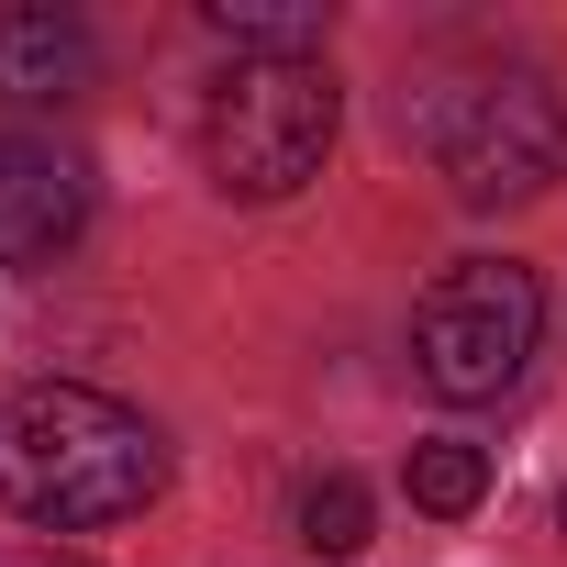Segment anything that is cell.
<instances>
[{"label":"cell","mask_w":567,"mask_h":567,"mask_svg":"<svg viewBox=\"0 0 567 567\" xmlns=\"http://www.w3.org/2000/svg\"><path fill=\"white\" fill-rule=\"evenodd\" d=\"M167 478V445L134 401L90 390V379H23L12 412H0V489H12L23 523L45 534H101L134 523Z\"/></svg>","instance_id":"obj_1"},{"label":"cell","mask_w":567,"mask_h":567,"mask_svg":"<svg viewBox=\"0 0 567 567\" xmlns=\"http://www.w3.org/2000/svg\"><path fill=\"white\" fill-rule=\"evenodd\" d=\"M401 134L445 167V189L467 212L534 200L567 167V101L545 68H467V79H412L401 90Z\"/></svg>","instance_id":"obj_2"},{"label":"cell","mask_w":567,"mask_h":567,"mask_svg":"<svg viewBox=\"0 0 567 567\" xmlns=\"http://www.w3.org/2000/svg\"><path fill=\"white\" fill-rule=\"evenodd\" d=\"M545 357V278L512 267V256H456L434 290L412 301V368L434 401L478 412V401H512Z\"/></svg>","instance_id":"obj_3"},{"label":"cell","mask_w":567,"mask_h":567,"mask_svg":"<svg viewBox=\"0 0 567 567\" xmlns=\"http://www.w3.org/2000/svg\"><path fill=\"white\" fill-rule=\"evenodd\" d=\"M334 156V79L312 68H234L200 112V167L223 200H290Z\"/></svg>","instance_id":"obj_4"},{"label":"cell","mask_w":567,"mask_h":567,"mask_svg":"<svg viewBox=\"0 0 567 567\" xmlns=\"http://www.w3.org/2000/svg\"><path fill=\"white\" fill-rule=\"evenodd\" d=\"M90 223V167L45 134H0V267H45Z\"/></svg>","instance_id":"obj_5"},{"label":"cell","mask_w":567,"mask_h":567,"mask_svg":"<svg viewBox=\"0 0 567 567\" xmlns=\"http://www.w3.org/2000/svg\"><path fill=\"white\" fill-rule=\"evenodd\" d=\"M90 68H101V45H90L79 12H45V0L0 12V101H23V112L34 101H79Z\"/></svg>","instance_id":"obj_6"},{"label":"cell","mask_w":567,"mask_h":567,"mask_svg":"<svg viewBox=\"0 0 567 567\" xmlns=\"http://www.w3.org/2000/svg\"><path fill=\"white\" fill-rule=\"evenodd\" d=\"M200 23L234 45V68H312L323 56V12L312 0H200Z\"/></svg>","instance_id":"obj_7"},{"label":"cell","mask_w":567,"mask_h":567,"mask_svg":"<svg viewBox=\"0 0 567 567\" xmlns=\"http://www.w3.org/2000/svg\"><path fill=\"white\" fill-rule=\"evenodd\" d=\"M401 489H412V512L456 523V512H478V501H489V456H478V445H456V434H434V445H412Z\"/></svg>","instance_id":"obj_8"},{"label":"cell","mask_w":567,"mask_h":567,"mask_svg":"<svg viewBox=\"0 0 567 567\" xmlns=\"http://www.w3.org/2000/svg\"><path fill=\"white\" fill-rule=\"evenodd\" d=\"M368 534H379V501H368V478L323 467V478H312V501H301V545H312L323 567H346V556H368Z\"/></svg>","instance_id":"obj_9"},{"label":"cell","mask_w":567,"mask_h":567,"mask_svg":"<svg viewBox=\"0 0 567 567\" xmlns=\"http://www.w3.org/2000/svg\"><path fill=\"white\" fill-rule=\"evenodd\" d=\"M0 567H90V556H68V545H12Z\"/></svg>","instance_id":"obj_10"}]
</instances>
